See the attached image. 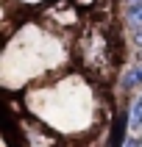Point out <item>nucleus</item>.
<instances>
[{
	"instance_id": "obj_1",
	"label": "nucleus",
	"mask_w": 142,
	"mask_h": 147,
	"mask_svg": "<svg viewBox=\"0 0 142 147\" xmlns=\"http://www.w3.org/2000/svg\"><path fill=\"white\" fill-rule=\"evenodd\" d=\"M139 83H142V64H139V67H134L131 72H125V78H123V86H125V89L139 86Z\"/></svg>"
},
{
	"instance_id": "obj_2",
	"label": "nucleus",
	"mask_w": 142,
	"mask_h": 147,
	"mask_svg": "<svg viewBox=\"0 0 142 147\" xmlns=\"http://www.w3.org/2000/svg\"><path fill=\"white\" fill-rule=\"evenodd\" d=\"M128 125H131V128H139L142 125V97L134 103V111H131V117H128Z\"/></svg>"
}]
</instances>
